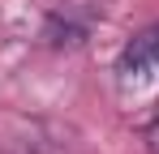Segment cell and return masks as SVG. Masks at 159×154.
<instances>
[{"label": "cell", "mask_w": 159, "mask_h": 154, "mask_svg": "<svg viewBox=\"0 0 159 154\" xmlns=\"http://www.w3.org/2000/svg\"><path fill=\"white\" fill-rule=\"evenodd\" d=\"M116 94L125 107H146L159 99V22L125 43L116 60Z\"/></svg>", "instance_id": "6da1fadb"}, {"label": "cell", "mask_w": 159, "mask_h": 154, "mask_svg": "<svg viewBox=\"0 0 159 154\" xmlns=\"http://www.w3.org/2000/svg\"><path fill=\"white\" fill-rule=\"evenodd\" d=\"M82 39H86V22H73L69 13H52V22H48V43L52 47H78Z\"/></svg>", "instance_id": "7a4b0ae2"}, {"label": "cell", "mask_w": 159, "mask_h": 154, "mask_svg": "<svg viewBox=\"0 0 159 154\" xmlns=\"http://www.w3.org/2000/svg\"><path fill=\"white\" fill-rule=\"evenodd\" d=\"M146 141H151V150L159 154V124H151V128H146Z\"/></svg>", "instance_id": "3957f363"}]
</instances>
